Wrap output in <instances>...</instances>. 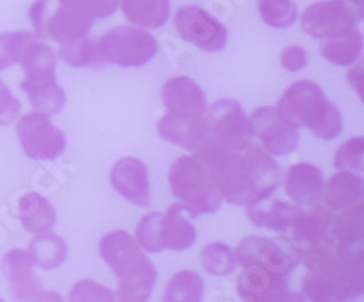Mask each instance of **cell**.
<instances>
[{"instance_id": "obj_40", "label": "cell", "mask_w": 364, "mask_h": 302, "mask_svg": "<svg viewBox=\"0 0 364 302\" xmlns=\"http://www.w3.org/2000/svg\"><path fill=\"white\" fill-rule=\"evenodd\" d=\"M21 113V102L0 79V126H9Z\"/></svg>"}, {"instance_id": "obj_44", "label": "cell", "mask_w": 364, "mask_h": 302, "mask_svg": "<svg viewBox=\"0 0 364 302\" xmlns=\"http://www.w3.org/2000/svg\"><path fill=\"white\" fill-rule=\"evenodd\" d=\"M269 302H306V297L302 293H297V291L286 290L282 293H279L275 298H272Z\"/></svg>"}, {"instance_id": "obj_12", "label": "cell", "mask_w": 364, "mask_h": 302, "mask_svg": "<svg viewBox=\"0 0 364 302\" xmlns=\"http://www.w3.org/2000/svg\"><path fill=\"white\" fill-rule=\"evenodd\" d=\"M235 259L242 268L246 266H262L277 275H288L297 266L299 259L290 248L284 249L272 239L264 237H248L239 244Z\"/></svg>"}, {"instance_id": "obj_22", "label": "cell", "mask_w": 364, "mask_h": 302, "mask_svg": "<svg viewBox=\"0 0 364 302\" xmlns=\"http://www.w3.org/2000/svg\"><path fill=\"white\" fill-rule=\"evenodd\" d=\"M197 240V230L191 222V215L181 203L168 207L162 215V242L164 248L173 252H184Z\"/></svg>"}, {"instance_id": "obj_16", "label": "cell", "mask_w": 364, "mask_h": 302, "mask_svg": "<svg viewBox=\"0 0 364 302\" xmlns=\"http://www.w3.org/2000/svg\"><path fill=\"white\" fill-rule=\"evenodd\" d=\"M112 186L126 200L139 206H149L151 191H149L148 168L142 161L133 157L120 158L112 170Z\"/></svg>"}, {"instance_id": "obj_11", "label": "cell", "mask_w": 364, "mask_h": 302, "mask_svg": "<svg viewBox=\"0 0 364 302\" xmlns=\"http://www.w3.org/2000/svg\"><path fill=\"white\" fill-rule=\"evenodd\" d=\"M253 128V137L261 141L262 148L268 151L269 155L275 157H284L295 151L299 146L301 135L299 129L290 126L279 115L277 108L273 106H264L252 113L250 117Z\"/></svg>"}, {"instance_id": "obj_21", "label": "cell", "mask_w": 364, "mask_h": 302, "mask_svg": "<svg viewBox=\"0 0 364 302\" xmlns=\"http://www.w3.org/2000/svg\"><path fill=\"white\" fill-rule=\"evenodd\" d=\"M301 206H297V204L269 200V197L248 204V217L255 226L272 230V232H277L281 235H284L290 230L295 219L301 215Z\"/></svg>"}, {"instance_id": "obj_28", "label": "cell", "mask_w": 364, "mask_h": 302, "mask_svg": "<svg viewBox=\"0 0 364 302\" xmlns=\"http://www.w3.org/2000/svg\"><path fill=\"white\" fill-rule=\"evenodd\" d=\"M21 87L28 95L35 112L53 115L66 106V93L57 80H28L22 79Z\"/></svg>"}, {"instance_id": "obj_37", "label": "cell", "mask_w": 364, "mask_h": 302, "mask_svg": "<svg viewBox=\"0 0 364 302\" xmlns=\"http://www.w3.org/2000/svg\"><path fill=\"white\" fill-rule=\"evenodd\" d=\"M363 155H364V139L353 137L344 142L337 149L336 157H333V166L337 170H363Z\"/></svg>"}, {"instance_id": "obj_36", "label": "cell", "mask_w": 364, "mask_h": 302, "mask_svg": "<svg viewBox=\"0 0 364 302\" xmlns=\"http://www.w3.org/2000/svg\"><path fill=\"white\" fill-rule=\"evenodd\" d=\"M31 38H35V35L29 31H9L0 35V71L18 64L22 50Z\"/></svg>"}, {"instance_id": "obj_47", "label": "cell", "mask_w": 364, "mask_h": 302, "mask_svg": "<svg viewBox=\"0 0 364 302\" xmlns=\"http://www.w3.org/2000/svg\"><path fill=\"white\" fill-rule=\"evenodd\" d=\"M0 302H6V301H4V298H0Z\"/></svg>"}, {"instance_id": "obj_46", "label": "cell", "mask_w": 364, "mask_h": 302, "mask_svg": "<svg viewBox=\"0 0 364 302\" xmlns=\"http://www.w3.org/2000/svg\"><path fill=\"white\" fill-rule=\"evenodd\" d=\"M344 2L352 6V8H359V13H363V0H344Z\"/></svg>"}, {"instance_id": "obj_3", "label": "cell", "mask_w": 364, "mask_h": 302, "mask_svg": "<svg viewBox=\"0 0 364 302\" xmlns=\"http://www.w3.org/2000/svg\"><path fill=\"white\" fill-rule=\"evenodd\" d=\"M100 255L119 279L120 302H146L157 282V269L129 233L112 232L100 240Z\"/></svg>"}, {"instance_id": "obj_7", "label": "cell", "mask_w": 364, "mask_h": 302, "mask_svg": "<svg viewBox=\"0 0 364 302\" xmlns=\"http://www.w3.org/2000/svg\"><path fill=\"white\" fill-rule=\"evenodd\" d=\"M208 142L230 151H242L253 141L250 117L235 100H219L206 112Z\"/></svg>"}, {"instance_id": "obj_18", "label": "cell", "mask_w": 364, "mask_h": 302, "mask_svg": "<svg viewBox=\"0 0 364 302\" xmlns=\"http://www.w3.org/2000/svg\"><path fill=\"white\" fill-rule=\"evenodd\" d=\"M93 22L95 21L86 13L70 8V6L58 4L57 8L48 11L42 38H51L58 44H70V42L86 37Z\"/></svg>"}, {"instance_id": "obj_39", "label": "cell", "mask_w": 364, "mask_h": 302, "mask_svg": "<svg viewBox=\"0 0 364 302\" xmlns=\"http://www.w3.org/2000/svg\"><path fill=\"white\" fill-rule=\"evenodd\" d=\"M58 4L79 9L97 21V18L112 17L119 8L120 0H58Z\"/></svg>"}, {"instance_id": "obj_41", "label": "cell", "mask_w": 364, "mask_h": 302, "mask_svg": "<svg viewBox=\"0 0 364 302\" xmlns=\"http://www.w3.org/2000/svg\"><path fill=\"white\" fill-rule=\"evenodd\" d=\"M281 64L284 70L291 71V73H295V71H301L302 68H306V64H308L306 51H304V48H301V46L286 48L281 55Z\"/></svg>"}, {"instance_id": "obj_25", "label": "cell", "mask_w": 364, "mask_h": 302, "mask_svg": "<svg viewBox=\"0 0 364 302\" xmlns=\"http://www.w3.org/2000/svg\"><path fill=\"white\" fill-rule=\"evenodd\" d=\"M18 64L24 70V79L28 80H55L57 55L48 44L31 38L22 50Z\"/></svg>"}, {"instance_id": "obj_9", "label": "cell", "mask_w": 364, "mask_h": 302, "mask_svg": "<svg viewBox=\"0 0 364 302\" xmlns=\"http://www.w3.org/2000/svg\"><path fill=\"white\" fill-rule=\"evenodd\" d=\"M17 135L22 151L35 161H53L66 149V137L44 113H28L21 117Z\"/></svg>"}, {"instance_id": "obj_23", "label": "cell", "mask_w": 364, "mask_h": 302, "mask_svg": "<svg viewBox=\"0 0 364 302\" xmlns=\"http://www.w3.org/2000/svg\"><path fill=\"white\" fill-rule=\"evenodd\" d=\"M363 177L353 171L339 170L324 184L323 200L328 210H346L363 200Z\"/></svg>"}, {"instance_id": "obj_33", "label": "cell", "mask_w": 364, "mask_h": 302, "mask_svg": "<svg viewBox=\"0 0 364 302\" xmlns=\"http://www.w3.org/2000/svg\"><path fill=\"white\" fill-rule=\"evenodd\" d=\"M259 15L269 28H291L297 21V6L294 0H257Z\"/></svg>"}, {"instance_id": "obj_38", "label": "cell", "mask_w": 364, "mask_h": 302, "mask_svg": "<svg viewBox=\"0 0 364 302\" xmlns=\"http://www.w3.org/2000/svg\"><path fill=\"white\" fill-rule=\"evenodd\" d=\"M70 302H115V295L106 286L84 279L73 286Z\"/></svg>"}, {"instance_id": "obj_34", "label": "cell", "mask_w": 364, "mask_h": 302, "mask_svg": "<svg viewBox=\"0 0 364 302\" xmlns=\"http://www.w3.org/2000/svg\"><path fill=\"white\" fill-rule=\"evenodd\" d=\"M200 262H203L204 269H206L208 274L217 275V277L230 275L237 266L235 253L228 248L226 244H223V242L208 244L206 248L203 249Z\"/></svg>"}, {"instance_id": "obj_1", "label": "cell", "mask_w": 364, "mask_h": 302, "mask_svg": "<svg viewBox=\"0 0 364 302\" xmlns=\"http://www.w3.org/2000/svg\"><path fill=\"white\" fill-rule=\"evenodd\" d=\"M195 157L215 183L220 197L235 206L268 199L282 180L277 162L253 142L242 151H230L206 141L195 149Z\"/></svg>"}, {"instance_id": "obj_42", "label": "cell", "mask_w": 364, "mask_h": 302, "mask_svg": "<svg viewBox=\"0 0 364 302\" xmlns=\"http://www.w3.org/2000/svg\"><path fill=\"white\" fill-rule=\"evenodd\" d=\"M48 11H50V0H37L29 8V21L33 24L35 33L42 38V29H44L46 17H48Z\"/></svg>"}, {"instance_id": "obj_24", "label": "cell", "mask_w": 364, "mask_h": 302, "mask_svg": "<svg viewBox=\"0 0 364 302\" xmlns=\"http://www.w3.org/2000/svg\"><path fill=\"white\" fill-rule=\"evenodd\" d=\"M18 219H21L24 230L29 233L41 235V233L50 232L57 222V213L50 200L44 199L38 193H26L17 204Z\"/></svg>"}, {"instance_id": "obj_31", "label": "cell", "mask_w": 364, "mask_h": 302, "mask_svg": "<svg viewBox=\"0 0 364 302\" xmlns=\"http://www.w3.org/2000/svg\"><path fill=\"white\" fill-rule=\"evenodd\" d=\"M204 293V282L195 271H178L171 277L164 290L162 302H200Z\"/></svg>"}, {"instance_id": "obj_14", "label": "cell", "mask_w": 364, "mask_h": 302, "mask_svg": "<svg viewBox=\"0 0 364 302\" xmlns=\"http://www.w3.org/2000/svg\"><path fill=\"white\" fill-rule=\"evenodd\" d=\"M162 102L170 115L182 119H199L208 112L206 95L195 80L173 77L162 87Z\"/></svg>"}, {"instance_id": "obj_8", "label": "cell", "mask_w": 364, "mask_h": 302, "mask_svg": "<svg viewBox=\"0 0 364 302\" xmlns=\"http://www.w3.org/2000/svg\"><path fill=\"white\" fill-rule=\"evenodd\" d=\"M359 17L357 9L344 0H321L304 9L301 26L310 37L331 41L357 29Z\"/></svg>"}, {"instance_id": "obj_4", "label": "cell", "mask_w": 364, "mask_h": 302, "mask_svg": "<svg viewBox=\"0 0 364 302\" xmlns=\"http://www.w3.org/2000/svg\"><path fill=\"white\" fill-rule=\"evenodd\" d=\"M277 112L295 129L308 128L315 137L323 141H331L343 131V117L339 109L311 80L291 84L282 93Z\"/></svg>"}, {"instance_id": "obj_43", "label": "cell", "mask_w": 364, "mask_h": 302, "mask_svg": "<svg viewBox=\"0 0 364 302\" xmlns=\"http://www.w3.org/2000/svg\"><path fill=\"white\" fill-rule=\"evenodd\" d=\"M348 79H350L352 86L355 87V92H359L360 99H364V95H363V64H359V66H353L352 70L348 71Z\"/></svg>"}, {"instance_id": "obj_26", "label": "cell", "mask_w": 364, "mask_h": 302, "mask_svg": "<svg viewBox=\"0 0 364 302\" xmlns=\"http://www.w3.org/2000/svg\"><path fill=\"white\" fill-rule=\"evenodd\" d=\"M170 0H120L124 17L142 29H157L170 18Z\"/></svg>"}, {"instance_id": "obj_30", "label": "cell", "mask_w": 364, "mask_h": 302, "mask_svg": "<svg viewBox=\"0 0 364 302\" xmlns=\"http://www.w3.org/2000/svg\"><path fill=\"white\" fill-rule=\"evenodd\" d=\"M360 51H363V35L357 29L344 37L324 41L321 46V55L336 66H352L360 57Z\"/></svg>"}, {"instance_id": "obj_10", "label": "cell", "mask_w": 364, "mask_h": 302, "mask_svg": "<svg viewBox=\"0 0 364 302\" xmlns=\"http://www.w3.org/2000/svg\"><path fill=\"white\" fill-rule=\"evenodd\" d=\"M175 28L182 41L199 50L215 53L228 42V29L199 6H184L175 13Z\"/></svg>"}, {"instance_id": "obj_6", "label": "cell", "mask_w": 364, "mask_h": 302, "mask_svg": "<svg viewBox=\"0 0 364 302\" xmlns=\"http://www.w3.org/2000/svg\"><path fill=\"white\" fill-rule=\"evenodd\" d=\"M104 63L120 68H139L157 55V38L136 26H117L97 41Z\"/></svg>"}, {"instance_id": "obj_20", "label": "cell", "mask_w": 364, "mask_h": 302, "mask_svg": "<svg viewBox=\"0 0 364 302\" xmlns=\"http://www.w3.org/2000/svg\"><path fill=\"white\" fill-rule=\"evenodd\" d=\"M159 135L173 144L188 149H197L208 139L206 115L199 119H182V117L168 115L162 117L159 122Z\"/></svg>"}, {"instance_id": "obj_32", "label": "cell", "mask_w": 364, "mask_h": 302, "mask_svg": "<svg viewBox=\"0 0 364 302\" xmlns=\"http://www.w3.org/2000/svg\"><path fill=\"white\" fill-rule=\"evenodd\" d=\"M58 57L71 68H99L104 64L99 44L86 37L70 44H63L58 50Z\"/></svg>"}, {"instance_id": "obj_19", "label": "cell", "mask_w": 364, "mask_h": 302, "mask_svg": "<svg viewBox=\"0 0 364 302\" xmlns=\"http://www.w3.org/2000/svg\"><path fill=\"white\" fill-rule=\"evenodd\" d=\"M286 290L284 275L273 274L262 266H246L237 281V291L245 302H269Z\"/></svg>"}, {"instance_id": "obj_13", "label": "cell", "mask_w": 364, "mask_h": 302, "mask_svg": "<svg viewBox=\"0 0 364 302\" xmlns=\"http://www.w3.org/2000/svg\"><path fill=\"white\" fill-rule=\"evenodd\" d=\"M330 210L317 204V206H311L310 211H301V215L295 219L290 230L282 237L288 242V248L299 259L301 253H304L306 249L324 244V242L330 240Z\"/></svg>"}, {"instance_id": "obj_15", "label": "cell", "mask_w": 364, "mask_h": 302, "mask_svg": "<svg viewBox=\"0 0 364 302\" xmlns=\"http://www.w3.org/2000/svg\"><path fill=\"white\" fill-rule=\"evenodd\" d=\"M33 259L24 249H9L2 257V269L9 282L11 297L17 302H35L42 293V286L33 274Z\"/></svg>"}, {"instance_id": "obj_17", "label": "cell", "mask_w": 364, "mask_h": 302, "mask_svg": "<svg viewBox=\"0 0 364 302\" xmlns=\"http://www.w3.org/2000/svg\"><path fill=\"white\" fill-rule=\"evenodd\" d=\"M286 193L297 206H317L323 200V171L310 162L290 166L284 175Z\"/></svg>"}, {"instance_id": "obj_35", "label": "cell", "mask_w": 364, "mask_h": 302, "mask_svg": "<svg viewBox=\"0 0 364 302\" xmlns=\"http://www.w3.org/2000/svg\"><path fill=\"white\" fill-rule=\"evenodd\" d=\"M136 244L148 253H161L162 242V213H148L136 226Z\"/></svg>"}, {"instance_id": "obj_5", "label": "cell", "mask_w": 364, "mask_h": 302, "mask_svg": "<svg viewBox=\"0 0 364 302\" xmlns=\"http://www.w3.org/2000/svg\"><path fill=\"white\" fill-rule=\"evenodd\" d=\"M170 186L191 217L215 213L223 206V197L204 166L195 155H184L170 170Z\"/></svg>"}, {"instance_id": "obj_45", "label": "cell", "mask_w": 364, "mask_h": 302, "mask_svg": "<svg viewBox=\"0 0 364 302\" xmlns=\"http://www.w3.org/2000/svg\"><path fill=\"white\" fill-rule=\"evenodd\" d=\"M35 302H66L58 291H44L35 298Z\"/></svg>"}, {"instance_id": "obj_27", "label": "cell", "mask_w": 364, "mask_h": 302, "mask_svg": "<svg viewBox=\"0 0 364 302\" xmlns=\"http://www.w3.org/2000/svg\"><path fill=\"white\" fill-rule=\"evenodd\" d=\"M364 206L357 203L343 210L337 217H331L330 240L337 246H363Z\"/></svg>"}, {"instance_id": "obj_2", "label": "cell", "mask_w": 364, "mask_h": 302, "mask_svg": "<svg viewBox=\"0 0 364 302\" xmlns=\"http://www.w3.org/2000/svg\"><path fill=\"white\" fill-rule=\"evenodd\" d=\"M308 274L302 295L311 302H348L363 295V246H337L331 240L301 253Z\"/></svg>"}, {"instance_id": "obj_29", "label": "cell", "mask_w": 364, "mask_h": 302, "mask_svg": "<svg viewBox=\"0 0 364 302\" xmlns=\"http://www.w3.org/2000/svg\"><path fill=\"white\" fill-rule=\"evenodd\" d=\"M29 255L33 259V264L41 269L58 268L66 261L68 257V244L66 240L55 233H41L29 242Z\"/></svg>"}]
</instances>
